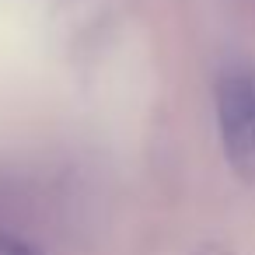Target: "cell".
Wrapping results in <instances>:
<instances>
[{
	"instance_id": "cell-3",
	"label": "cell",
	"mask_w": 255,
	"mask_h": 255,
	"mask_svg": "<svg viewBox=\"0 0 255 255\" xmlns=\"http://www.w3.org/2000/svg\"><path fill=\"white\" fill-rule=\"evenodd\" d=\"M196 255H234V252H231V248H224V245H213V241H210V245H203Z\"/></svg>"
},
{
	"instance_id": "cell-2",
	"label": "cell",
	"mask_w": 255,
	"mask_h": 255,
	"mask_svg": "<svg viewBox=\"0 0 255 255\" xmlns=\"http://www.w3.org/2000/svg\"><path fill=\"white\" fill-rule=\"evenodd\" d=\"M0 255H39L32 245L18 241V238H7V234H0Z\"/></svg>"
},
{
	"instance_id": "cell-1",
	"label": "cell",
	"mask_w": 255,
	"mask_h": 255,
	"mask_svg": "<svg viewBox=\"0 0 255 255\" xmlns=\"http://www.w3.org/2000/svg\"><path fill=\"white\" fill-rule=\"evenodd\" d=\"M213 102L224 157L245 185H255V67H224L213 88Z\"/></svg>"
}]
</instances>
